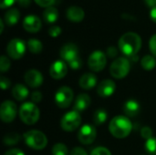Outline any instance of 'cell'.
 <instances>
[{"label": "cell", "mask_w": 156, "mask_h": 155, "mask_svg": "<svg viewBox=\"0 0 156 155\" xmlns=\"http://www.w3.org/2000/svg\"><path fill=\"white\" fill-rule=\"evenodd\" d=\"M145 150L151 155H156V138L152 137L145 142Z\"/></svg>", "instance_id": "obj_28"}, {"label": "cell", "mask_w": 156, "mask_h": 155, "mask_svg": "<svg viewBox=\"0 0 156 155\" xmlns=\"http://www.w3.org/2000/svg\"><path fill=\"white\" fill-rule=\"evenodd\" d=\"M81 123V117L80 112L71 111L64 114L60 121V126L65 132H73L80 127Z\"/></svg>", "instance_id": "obj_6"}, {"label": "cell", "mask_w": 156, "mask_h": 155, "mask_svg": "<svg viewBox=\"0 0 156 155\" xmlns=\"http://www.w3.org/2000/svg\"><path fill=\"white\" fill-rule=\"evenodd\" d=\"M97 136V132H96V129L93 125L91 124H85L83 125L78 133V139L79 141L85 145L88 144H91Z\"/></svg>", "instance_id": "obj_11"}, {"label": "cell", "mask_w": 156, "mask_h": 155, "mask_svg": "<svg viewBox=\"0 0 156 155\" xmlns=\"http://www.w3.org/2000/svg\"><path fill=\"white\" fill-rule=\"evenodd\" d=\"M52 155H68V148L63 143H57L52 148Z\"/></svg>", "instance_id": "obj_29"}, {"label": "cell", "mask_w": 156, "mask_h": 155, "mask_svg": "<svg viewBox=\"0 0 156 155\" xmlns=\"http://www.w3.org/2000/svg\"><path fill=\"white\" fill-rule=\"evenodd\" d=\"M68 72V67L63 60H57L55 61L49 69L50 76L55 79H63Z\"/></svg>", "instance_id": "obj_13"}, {"label": "cell", "mask_w": 156, "mask_h": 155, "mask_svg": "<svg viewBox=\"0 0 156 155\" xmlns=\"http://www.w3.org/2000/svg\"><path fill=\"white\" fill-rule=\"evenodd\" d=\"M56 0H35V2L41 7H49L54 5Z\"/></svg>", "instance_id": "obj_34"}, {"label": "cell", "mask_w": 156, "mask_h": 155, "mask_svg": "<svg viewBox=\"0 0 156 155\" xmlns=\"http://www.w3.org/2000/svg\"><path fill=\"white\" fill-rule=\"evenodd\" d=\"M24 79L30 88H37L43 83V76L37 69H30L27 71Z\"/></svg>", "instance_id": "obj_14"}, {"label": "cell", "mask_w": 156, "mask_h": 155, "mask_svg": "<svg viewBox=\"0 0 156 155\" xmlns=\"http://www.w3.org/2000/svg\"><path fill=\"white\" fill-rule=\"evenodd\" d=\"M107 64V58L106 55L101 51V50H96L92 52L88 59V65L90 69L95 72H99L102 70Z\"/></svg>", "instance_id": "obj_9"}, {"label": "cell", "mask_w": 156, "mask_h": 155, "mask_svg": "<svg viewBox=\"0 0 156 155\" xmlns=\"http://www.w3.org/2000/svg\"><path fill=\"white\" fill-rule=\"evenodd\" d=\"M133 129L132 122L125 116H116L112 118L110 122L109 130L112 136L117 139H123L127 137Z\"/></svg>", "instance_id": "obj_2"}, {"label": "cell", "mask_w": 156, "mask_h": 155, "mask_svg": "<svg viewBox=\"0 0 156 155\" xmlns=\"http://www.w3.org/2000/svg\"><path fill=\"white\" fill-rule=\"evenodd\" d=\"M10 65H11V63H10V60L7 57L2 56L0 58V70L2 72L7 71L10 68Z\"/></svg>", "instance_id": "obj_30"}, {"label": "cell", "mask_w": 156, "mask_h": 155, "mask_svg": "<svg viewBox=\"0 0 156 155\" xmlns=\"http://www.w3.org/2000/svg\"><path fill=\"white\" fill-rule=\"evenodd\" d=\"M0 25H1V30H0V33L3 32L4 30V22H3V19H0Z\"/></svg>", "instance_id": "obj_46"}, {"label": "cell", "mask_w": 156, "mask_h": 155, "mask_svg": "<svg viewBox=\"0 0 156 155\" xmlns=\"http://www.w3.org/2000/svg\"><path fill=\"white\" fill-rule=\"evenodd\" d=\"M107 118H108V113L103 109L97 110L93 114V122L97 126L102 125L107 121Z\"/></svg>", "instance_id": "obj_24"}, {"label": "cell", "mask_w": 156, "mask_h": 155, "mask_svg": "<svg viewBox=\"0 0 156 155\" xmlns=\"http://www.w3.org/2000/svg\"><path fill=\"white\" fill-rule=\"evenodd\" d=\"M27 48L33 54H39L43 49V45L38 39L31 38L27 41Z\"/></svg>", "instance_id": "obj_26"}, {"label": "cell", "mask_w": 156, "mask_h": 155, "mask_svg": "<svg viewBox=\"0 0 156 155\" xmlns=\"http://www.w3.org/2000/svg\"><path fill=\"white\" fill-rule=\"evenodd\" d=\"M58 17V11L54 6H49L46 8V10L43 13V18L48 24L56 22Z\"/></svg>", "instance_id": "obj_23"}, {"label": "cell", "mask_w": 156, "mask_h": 155, "mask_svg": "<svg viewBox=\"0 0 156 155\" xmlns=\"http://www.w3.org/2000/svg\"><path fill=\"white\" fill-rule=\"evenodd\" d=\"M90 155H112V153L105 147H97L91 152Z\"/></svg>", "instance_id": "obj_32"}, {"label": "cell", "mask_w": 156, "mask_h": 155, "mask_svg": "<svg viewBox=\"0 0 156 155\" xmlns=\"http://www.w3.org/2000/svg\"><path fill=\"white\" fill-rule=\"evenodd\" d=\"M123 111L127 117H135L140 112V104L135 100H129L123 105Z\"/></svg>", "instance_id": "obj_20"}, {"label": "cell", "mask_w": 156, "mask_h": 155, "mask_svg": "<svg viewBox=\"0 0 156 155\" xmlns=\"http://www.w3.org/2000/svg\"><path fill=\"white\" fill-rule=\"evenodd\" d=\"M69 68L72 69H80L81 66H82L81 59H80V58H75L74 60H72V61H70V62L69 63Z\"/></svg>", "instance_id": "obj_35"}, {"label": "cell", "mask_w": 156, "mask_h": 155, "mask_svg": "<svg viewBox=\"0 0 156 155\" xmlns=\"http://www.w3.org/2000/svg\"><path fill=\"white\" fill-rule=\"evenodd\" d=\"M149 47H150V50L152 54L156 57V34L151 37L150 42H149Z\"/></svg>", "instance_id": "obj_36"}, {"label": "cell", "mask_w": 156, "mask_h": 155, "mask_svg": "<svg viewBox=\"0 0 156 155\" xmlns=\"http://www.w3.org/2000/svg\"><path fill=\"white\" fill-rule=\"evenodd\" d=\"M85 16V13L82 8L79 6H70L67 10V17L71 22H80L83 20Z\"/></svg>", "instance_id": "obj_19"}, {"label": "cell", "mask_w": 156, "mask_h": 155, "mask_svg": "<svg viewBox=\"0 0 156 155\" xmlns=\"http://www.w3.org/2000/svg\"><path fill=\"white\" fill-rule=\"evenodd\" d=\"M18 3V5L20 6H23V7H27L30 5L31 3V0H17L16 1Z\"/></svg>", "instance_id": "obj_43"}, {"label": "cell", "mask_w": 156, "mask_h": 155, "mask_svg": "<svg viewBox=\"0 0 156 155\" xmlns=\"http://www.w3.org/2000/svg\"><path fill=\"white\" fill-rule=\"evenodd\" d=\"M115 89H116V84L113 80L104 79L99 84L97 88V92L99 96L102 98H108L114 93Z\"/></svg>", "instance_id": "obj_15"}, {"label": "cell", "mask_w": 156, "mask_h": 155, "mask_svg": "<svg viewBox=\"0 0 156 155\" xmlns=\"http://www.w3.org/2000/svg\"><path fill=\"white\" fill-rule=\"evenodd\" d=\"M96 84L97 77L93 73H85L80 79V86L83 90H92L96 86Z\"/></svg>", "instance_id": "obj_17"}, {"label": "cell", "mask_w": 156, "mask_h": 155, "mask_svg": "<svg viewBox=\"0 0 156 155\" xmlns=\"http://www.w3.org/2000/svg\"><path fill=\"white\" fill-rule=\"evenodd\" d=\"M74 93L69 87L63 86L59 88L55 94V102L61 109L68 108L73 100Z\"/></svg>", "instance_id": "obj_7"}, {"label": "cell", "mask_w": 156, "mask_h": 155, "mask_svg": "<svg viewBox=\"0 0 156 155\" xmlns=\"http://www.w3.org/2000/svg\"><path fill=\"white\" fill-rule=\"evenodd\" d=\"M26 52V44L19 38H14L9 41L6 47L7 55L13 59L21 58Z\"/></svg>", "instance_id": "obj_8"}, {"label": "cell", "mask_w": 156, "mask_h": 155, "mask_svg": "<svg viewBox=\"0 0 156 155\" xmlns=\"http://www.w3.org/2000/svg\"><path fill=\"white\" fill-rule=\"evenodd\" d=\"M141 135H142V137L144 139L148 140V139H150V138L153 137V131H152V129L150 127L144 126L141 130Z\"/></svg>", "instance_id": "obj_31"}, {"label": "cell", "mask_w": 156, "mask_h": 155, "mask_svg": "<svg viewBox=\"0 0 156 155\" xmlns=\"http://www.w3.org/2000/svg\"><path fill=\"white\" fill-rule=\"evenodd\" d=\"M142 47L141 37L134 32H128L122 35L119 40L120 50L127 57L133 58Z\"/></svg>", "instance_id": "obj_1"}, {"label": "cell", "mask_w": 156, "mask_h": 155, "mask_svg": "<svg viewBox=\"0 0 156 155\" xmlns=\"http://www.w3.org/2000/svg\"><path fill=\"white\" fill-rule=\"evenodd\" d=\"M90 102H91V100L88 94H85V93L80 94L75 100L73 109H74V111H76L78 112L84 111L87 108H89V106L90 105Z\"/></svg>", "instance_id": "obj_18"}, {"label": "cell", "mask_w": 156, "mask_h": 155, "mask_svg": "<svg viewBox=\"0 0 156 155\" xmlns=\"http://www.w3.org/2000/svg\"><path fill=\"white\" fill-rule=\"evenodd\" d=\"M16 105L11 100H5L0 107V118L4 122H11L16 115Z\"/></svg>", "instance_id": "obj_10"}, {"label": "cell", "mask_w": 156, "mask_h": 155, "mask_svg": "<svg viewBox=\"0 0 156 155\" xmlns=\"http://www.w3.org/2000/svg\"><path fill=\"white\" fill-rule=\"evenodd\" d=\"M39 116V109L34 102H25L19 108V118L27 125L35 124Z\"/></svg>", "instance_id": "obj_4"}, {"label": "cell", "mask_w": 156, "mask_h": 155, "mask_svg": "<svg viewBox=\"0 0 156 155\" xmlns=\"http://www.w3.org/2000/svg\"><path fill=\"white\" fill-rule=\"evenodd\" d=\"M20 140V135L16 132H10L4 137V143L6 145H15Z\"/></svg>", "instance_id": "obj_27"}, {"label": "cell", "mask_w": 156, "mask_h": 155, "mask_svg": "<svg viewBox=\"0 0 156 155\" xmlns=\"http://www.w3.org/2000/svg\"><path fill=\"white\" fill-rule=\"evenodd\" d=\"M28 90L26 86L23 84H16L13 89H12V95L16 100H24L25 99L27 98L28 96Z\"/></svg>", "instance_id": "obj_21"}, {"label": "cell", "mask_w": 156, "mask_h": 155, "mask_svg": "<svg viewBox=\"0 0 156 155\" xmlns=\"http://www.w3.org/2000/svg\"><path fill=\"white\" fill-rule=\"evenodd\" d=\"M5 155H25L24 154V153L22 152V151H20V150H18V149H11V150H9V151H7Z\"/></svg>", "instance_id": "obj_42"}, {"label": "cell", "mask_w": 156, "mask_h": 155, "mask_svg": "<svg viewBox=\"0 0 156 155\" xmlns=\"http://www.w3.org/2000/svg\"><path fill=\"white\" fill-rule=\"evenodd\" d=\"M23 138L26 144L33 150L40 151L45 149L48 145L47 136L42 132L37 130H31L25 132Z\"/></svg>", "instance_id": "obj_3"}, {"label": "cell", "mask_w": 156, "mask_h": 155, "mask_svg": "<svg viewBox=\"0 0 156 155\" xmlns=\"http://www.w3.org/2000/svg\"><path fill=\"white\" fill-rule=\"evenodd\" d=\"M117 49L114 48V47H110V48H108V49H107V54H108V56L109 57H111V58H114V57H116L117 56Z\"/></svg>", "instance_id": "obj_41"}, {"label": "cell", "mask_w": 156, "mask_h": 155, "mask_svg": "<svg viewBox=\"0 0 156 155\" xmlns=\"http://www.w3.org/2000/svg\"><path fill=\"white\" fill-rule=\"evenodd\" d=\"M70 155H88L86 151L83 150L80 147H76L74 148L71 152H70Z\"/></svg>", "instance_id": "obj_40"}, {"label": "cell", "mask_w": 156, "mask_h": 155, "mask_svg": "<svg viewBox=\"0 0 156 155\" xmlns=\"http://www.w3.org/2000/svg\"><path fill=\"white\" fill-rule=\"evenodd\" d=\"M150 16H151V19L155 22L156 23V6L151 8V13H150Z\"/></svg>", "instance_id": "obj_44"}, {"label": "cell", "mask_w": 156, "mask_h": 155, "mask_svg": "<svg viewBox=\"0 0 156 155\" xmlns=\"http://www.w3.org/2000/svg\"><path fill=\"white\" fill-rule=\"evenodd\" d=\"M41 26H42V23L39 17L33 16V15L26 16L23 21V27L27 32H30V33L38 32L41 28Z\"/></svg>", "instance_id": "obj_16"}, {"label": "cell", "mask_w": 156, "mask_h": 155, "mask_svg": "<svg viewBox=\"0 0 156 155\" xmlns=\"http://www.w3.org/2000/svg\"><path fill=\"white\" fill-rule=\"evenodd\" d=\"M59 54H60V58L63 59V61L69 63L70 61L79 58V56H78L79 55V49L75 44L68 43V44H65L61 48Z\"/></svg>", "instance_id": "obj_12"}, {"label": "cell", "mask_w": 156, "mask_h": 155, "mask_svg": "<svg viewBox=\"0 0 156 155\" xmlns=\"http://www.w3.org/2000/svg\"><path fill=\"white\" fill-rule=\"evenodd\" d=\"M48 34L52 37H57L61 34V28L58 26H53L48 29Z\"/></svg>", "instance_id": "obj_33"}, {"label": "cell", "mask_w": 156, "mask_h": 155, "mask_svg": "<svg viewBox=\"0 0 156 155\" xmlns=\"http://www.w3.org/2000/svg\"><path fill=\"white\" fill-rule=\"evenodd\" d=\"M144 1H145L146 5H147L148 6H150L151 8L156 6V0H144Z\"/></svg>", "instance_id": "obj_45"}, {"label": "cell", "mask_w": 156, "mask_h": 155, "mask_svg": "<svg viewBox=\"0 0 156 155\" xmlns=\"http://www.w3.org/2000/svg\"><path fill=\"white\" fill-rule=\"evenodd\" d=\"M20 17V13L16 8H13L8 10L5 14V22L6 25L8 26H14L16 25Z\"/></svg>", "instance_id": "obj_22"}, {"label": "cell", "mask_w": 156, "mask_h": 155, "mask_svg": "<svg viewBox=\"0 0 156 155\" xmlns=\"http://www.w3.org/2000/svg\"><path fill=\"white\" fill-rule=\"evenodd\" d=\"M141 65L145 70H152L156 67V59L154 57L151 55L144 56L141 60Z\"/></svg>", "instance_id": "obj_25"}, {"label": "cell", "mask_w": 156, "mask_h": 155, "mask_svg": "<svg viewBox=\"0 0 156 155\" xmlns=\"http://www.w3.org/2000/svg\"><path fill=\"white\" fill-rule=\"evenodd\" d=\"M17 0H0V7L2 9L11 6Z\"/></svg>", "instance_id": "obj_39"}, {"label": "cell", "mask_w": 156, "mask_h": 155, "mask_svg": "<svg viewBox=\"0 0 156 155\" xmlns=\"http://www.w3.org/2000/svg\"><path fill=\"white\" fill-rule=\"evenodd\" d=\"M130 69H131V64L129 59L122 57V58H118L112 63L110 67V72L113 78L120 79L125 78L129 74Z\"/></svg>", "instance_id": "obj_5"}, {"label": "cell", "mask_w": 156, "mask_h": 155, "mask_svg": "<svg viewBox=\"0 0 156 155\" xmlns=\"http://www.w3.org/2000/svg\"><path fill=\"white\" fill-rule=\"evenodd\" d=\"M0 86H1L3 90H5L10 86V80L5 77H1V79H0Z\"/></svg>", "instance_id": "obj_38"}, {"label": "cell", "mask_w": 156, "mask_h": 155, "mask_svg": "<svg viewBox=\"0 0 156 155\" xmlns=\"http://www.w3.org/2000/svg\"><path fill=\"white\" fill-rule=\"evenodd\" d=\"M31 100L34 103H38L42 100V93L39 91H34L31 94Z\"/></svg>", "instance_id": "obj_37"}]
</instances>
